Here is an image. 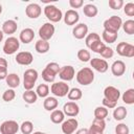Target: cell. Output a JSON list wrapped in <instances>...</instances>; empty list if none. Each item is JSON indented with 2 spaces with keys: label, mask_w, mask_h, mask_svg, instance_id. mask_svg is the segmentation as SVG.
<instances>
[{
  "label": "cell",
  "mask_w": 134,
  "mask_h": 134,
  "mask_svg": "<svg viewBox=\"0 0 134 134\" xmlns=\"http://www.w3.org/2000/svg\"><path fill=\"white\" fill-rule=\"evenodd\" d=\"M60 66L58 63L55 62H51V63H48L46 65V67L43 69L42 71V79L47 82V83H51L54 81L55 79V75L59 73L60 71Z\"/></svg>",
  "instance_id": "1"
},
{
  "label": "cell",
  "mask_w": 134,
  "mask_h": 134,
  "mask_svg": "<svg viewBox=\"0 0 134 134\" xmlns=\"http://www.w3.org/2000/svg\"><path fill=\"white\" fill-rule=\"evenodd\" d=\"M76 81L83 86H88L94 81V72L89 67H84L76 73Z\"/></svg>",
  "instance_id": "2"
},
{
  "label": "cell",
  "mask_w": 134,
  "mask_h": 134,
  "mask_svg": "<svg viewBox=\"0 0 134 134\" xmlns=\"http://www.w3.org/2000/svg\"><path fill=\"white\" fill-rule=\"evenodd\" d=\"M38 71L36 69L29 68L27 70H25L24 74H23V86L25 90H32L37 80H38Z\"/></svg>",
  "instance_id": "3"
},
{
  "label": "cell",
  "mask_w": 134,
  "mask_h": 134,
  "mask_svg": "<svg viewBox=\"0 0 134 134\" xmlns=\"http://www.w3.org/2000/svg\"><path fill=\"white\" fill-rule=\"evenodd\" d=\"M44 14L50 22H54V23L60 22L63 18L62 10L60 8H58L57 6L51 5V4H48L44 7Z\"/></svg>",
  "instance_id": "4"
},
{
  "label": "cell",
  "mask_w": 134,
  "mask_h": 134,
  "mask_svg": "<svg viewBox=\"0 0 134 134\" xmlns=\"http://www.w3.org/2000/svg\"><path fill=\"white\" fill-rule=\"evenodd\" d=\"M103 25H104V30L111 31V32H117L122 25V20L120 17L114 15L108 18L107 20H105Z\"/></svg>",
  "instance_id": "5"
},
{
  "label": "cell",
  "mask_w": 134,
  "mask_h": 134,
  "mask_svg": "<svg viewBox=\"0 0 134 134\" xmlns=\"http://www.w3.org/2000/svg\"><path fill=\"white\" fill-rule=\"evenodd\" d=\"M50 91L53 95L58 97H64L69 92V86L65 82H55L51 85Z\"/></svg>",
  "instance_id": "6"
},
{
  "label": "cell",
  "mask_w": 134,
  "mask_h": 134,
  "mask_svg": "<svg viewBox=\"0 0 134 134\" xmlns=\"http://www.w3.org/2000/svg\"><path fill=\"white\" fill-rule=\"evenodd\" d=\"M20 47V41L15 37H8L3 45V52L5 54H14Z\"/></svg>",
  "instance_id": "7"
},
{
  "label": "cell",
  "mask_w": 134,
  "mask_h": 134,
  "mask_svg": "<svg viewBox=\"0 0 134 134\" xmlns=\"http://www.w3.org/2000/svg\"><path fill=\"white\" fill-rule=\"evenodd\" d=\"M53 34H54V26L50 22L44 23L39 28V36H40V39L41 40L48 41V40H50L52 38Z\"/></svg>",
  "instance_id": "8"
},
{
  "label": "cell",
  "mask_w": 134,
  "mask_h": 134,
  "mask_svg": "<svg viewBox=\"0 0 134 134\" xmlns=\"http://www.w3.org/2000/svg\"><path fill=\"white\" fill-rule=\"evenodd\" d=\"M19 125L16 120H5L0 126L1 134H16L19 131Z\"/></svg>",
  "instance_id": "9"
},
{
  "label": "cell",
  "mask_w": 134,
  "mask_h": 134,
  "mask_svg": "<svg viewBox=\"0 0 134 134\" xmlns=\"http://www.w3.org/2000/svg\"><path fill=\"white\" fill-rule=\"evenodd\" d=\"M117 53L121 57H127V58H132L134 57V46L132 44L126 43V42H120L116 46Z\"/></svg>",
  "instance_id": "10"
},
{
  "label": "cell",
  "mask_w": 134,
  "mask_h": 134,
  "mask_svg": "<svg viewBox=\"0 0 134 134\" xmlns=\"http://www.w3.org/2000/svg\"><path fill=\"white\" fill-rule=\"evenodd\" d=\"M104 98H106L107 100L117 103L118 98L120 97V91L114 86H107L104 90Z\"/></svg>",
  "instance_id": "11"
},
{
  "label": "cell",
  "mask_w": 134,
  "mask_h": 134,
  "mask_svg": "<svg viewBox=\"0 0 134 134\" xmlns=\"http://www.w3.org/2000/svg\"><path fill=\"white\" fill-rule=\"evenodd\" d=\"M77 126H79V122L75 118H69L62 122L61 129L64 134H72L77 129Z\"/></svg>",
  "instance_id": "12"
},
{
  "label": "cell",
  "mask_w": 134,
  "mask_h": 134,
  "mask_svg": "<svg viewBox=\"0 0 134 134\" xmlns=\"http://www.w3.org/2000/svg\"><path fill=\"white\" fill-rule=\"evenodd\" d=\"M89 62H90L91 67H92L93 69H95L96 71L100 72V73L106 72V71L108 70V68H109V65H108L107 61H106V60H104V59L93 58V59H91Z\"/></svg>",
  "instance_id": "13"
},
{
  "label": "cell",
  "mask_w": 134,
  "mask_h": 134,
  "mask_svg": "<svg viewBox=\"0 0 134 134\" xmlns=\"http://www.w3.org/2000/svg\"><path fill=\"white\" fill-rule=\"evenodd\" d=\"M63 113L69 117H74L80 113V107L74 102H67L63 106Z\"/></svg>",
  "instance_id": "14"
},
{
  "label": "cell",
  "mask_w": 134,
  "mask_h": 134,
  "mask_svg": "<svg viewBox=\"0 0 134 134\" xmlns=\"http://www.w3.org/2000/svg\"><path fill=\"white\" fill-rule=\"evenodd\" d=\"M32 61H34V57L29 51H21L18 52L16 55V62L19 65L28 66L32 63Z\"/></svg>",
  "instance_id": "15"
},
{
  "label": "cell",
  "mask_w": 134,
  "mask_h": 134,
  "mask_svg": "<svg viewBox=\"0 0 134 134\" xmlns=\"http://www.w3.org/2000/svg\"><path fill=\"white\" fill-rule=\"evenodd\" d=\"M74 74H75L74 68L72 66H70V65H66V66L61 67L60 71H59V76L63 81H66V82L71 81L74 77Z\"/></svg>",
  "instance_id": "16"
},
{
  "label": "cell",
  "mask_w": 134,
  "mask_h": 134,
  "mask_svg": "<svg viewBox=\"0 0 134 134\" xmlns=\"http://www.w3.org/2000/svg\"><path fill=\"white\" fill-rule=\"evenodd\" d=\"M42 13V8L38 3H30L25 8V14L30 19H37L40 17Z\"/></svg>",
  "instance_id": "17"
},
{
  "label": "cell",
  "mask_w": 134,
  "mask_h": 134,
  "mask_svg": "<svg viewBox=\"0 0 134 134\" xmlns=\"http://www.w3.org/2000/svg\"><path fill=\"white\" fill-rule=\"evenodd\" d=\"M87 34H88V26L85 23H79L72 29V35L77 40L86 38Z\"/></svg>",
  "instance_id": "18"
},
{
  "label": "cell",
  "mask_w": 134,
  "mask_h": 134,
  "mask_svg": "<svg viewBox=\"0 0 134 134\" xmlns=\"http://www.w3.org/2000/svg\"><path fill=\"white\" fill-rule=\"evenodd\" d=\"M64 18V22L65 24L67 25H74L79 22L80 20V16H79V13L75 10V9H68L66 13H65V16L63 17Z\"/></svg>",
  "instance_id": "19"
},
{
  "label": "cell",
  "mask_w": 134,
  "mask_h": 134,
  "mask_svg": "<svg viewBox=\"0 0 134 134\" xmlns=\"http://www.w3.org/2000/svg\"><path fill=\"white\" fill-rule=\"evenodd\" d=\"M125 71H126V64L120 60L114 61L113 64L111 65V72L115 76H121L125 73Z\"/></svg>",
  "instance_id": "20"
},
{
  "label": "cell",
  "mask_w": 134,
  "mask_h": 134,
  "mask_svg": "<svg viewBox=\"0 0 134 134\" xmlns=\"http://www.w3.org/2000/svg\"><path fill=\"white\" fill-rule=\"evenodd\" d=\"M18 28V24L15 20H6L5 22H3L2 24V32L6 34V35H13L17 31Z\"/></svg>",
  "instance_id": "21"
},
{
  "label": "cell",
  "mask_w": 134,
  "mask_h": 134,
  "mask_svg": "<svg viewBox=\"0 0 134 134\" xmlns=\"http://www.w3.org/2000/svg\"><path fill=\"white\" fill-rule=\"evenodd\" d=\"M35 38V31L31 28H24L21 30L20 36H19V40L24 43V44H28L30 43Z\"/></svg>",
  "instance_id": "22"
},
{
  "label": "cell",
  "mask_w": 134,
  "mask_h": 134,
  "mask_svg": "<svg viewBox=\"0 0 134 134\" xmlns=\"http://www.w3.org/2000/svg\"><path fill=\"white\" fill-rule=\"evenodd\" d=\"M58 105H59V102L53 96H47V97H45V100L43 103V107L47 111H53V110H55L57 107H58Z\"/></svg>",
  "instance_id": "23"
},
{
  "label": "cell",
  "mask_w": 134,
  "mask_h": 134,
  "mask_svg": "<svg viewBox=\"0 0 134 134\" xmlns=\"http://www.w3.org/2000/svg\"><path fill=\"white\" fill-rule=\"evenodd\" d=\"M5 81H6L7 86L10 87L12 89L17 88V87L20 85V77H19V75L16 74V73H9V74H7Z\"/></svg>",
  "instance_id": "24"
},
{
  "label": "cell",
  "mask_w": 134,
  "mask_h": 134,
  "mask_svg": "<svg viewBox=\"0 0 134 134\" xmlns=\"http://www.w3.org/2000/svg\"><path fill=\"white\" fill-rule=\"evenodd\" d=\"M35 48H36L38 53H46V52H48V50L50 48V45H49L48 41H44V40L40 39L36 42Z\"/></svg>",
  "instance_id": "25"
},
{
  "label": "cell",
  "mask_w": 134,
  "mask_h": 134,
  "mask_svg": "<svg viewBox=\"0 0 134 134\" xmlns=\"http://www.w3.org/2000/svg\"><path fill=\"white\" fill-rule=\"evenodd\" d=\"M64 118H65V114L61 110H57L55 109L50 114V120L53 124H62L64 121Z\"/></svg>",
  "instance_id": "26"
},
{
  "label": "cell",
  "mask_w": 134,
  "mask_h": 134,
  "mask_svg": "<svg viewBox=\"0 0 134 134\" xmlns=\"http://www.w3.org/2000/svg\"><path fill=\"white\" fill-rule=\"evenodd\" d=\"M22 97L25 100V103H27V104H35L37 102L38 95H37L36 91H34V90H26L23 93Z\"/></svg>",
  "instance_id": "27"
},
{
  "label": "cell",
  "mask_w": 134,
  "mask_h": 134,
  "mask_svg": "<svg viewBox=\"0 0 134 134\" xmlns=\"http://www.w3.org/2000/svg\"><path fill=\"white\" fill-rule=\"evenodd\" d=\"M83 12H84V15L85 16H87L89 18H93V17H95L97 15L98 9L93 4H86L84 6V8H83Z\"/></svg>",
  "instance_id": "28"
},
{
  "label": "cell",
  "mask_w": 134,
  "mask_h": 134,
  "mask_svg": "<svg viewBox=\"0 0 134 134\" xmlns=\"http://www.w3.org/2000/svg\"><path fill=\"white\" fill-rule=\"evenodd\" d=\"M127 116V109L124 106H119L113 111V117L115 120H122Z\"/></svg>",
  "instance_id": "29"
},
{
  "label": "cell",
  "mask_w": 134,
  "mask_h": 134,
  "mask_svg": "<svg viewBox=\"0 0 134 134\" xmlns=\"http://www.w3.org/2000/svg\"><path fill=\"white\" fill-rule=\"evenodd\" d=\"M67 96L70 100H79V99L82 98L83 92L80 88H72V89H69V92H68Z\"/></svg>",
  "instance_id": "30"
},
{
  "label": "cell",
  "mask_w": 134,
  "mask_h": 134,
  "mask_svg": "<svg viewBox=\"0 0 134 134\" xmlns=\"http://www.w3.org/2000/svg\"><path fill=\"white\" fill-rule=\"evenodd\" d=\"M122 102L128 104V105H132L134 104V89L130 88L128 90H126L122 94Z\"/></svg>",
  "instance_id": "31"
},
{
  "label": "cell",
  "mask_w": 134,
  "mask_h": 134,
  "mask_svg": "<svg viewBox=\"0 0 134 134\" xmlns=\"http://www.w3.org/2000/svg\"><path fill=\"white\" fill-rule=\"evenodd\" d=\"M103 40L106 42V43H114L116 40H117V32H111V31H107V30H104L103 31Z\"/></svg>",
  "instance_id": "32"
},
{
  "label": "cell",
  "mask_w": 134,
  "mask_h": 134,
  "mask_svg": "<svg viewBox=\"0 0 134 134\" xmlns=\"http://www.w3.org/2000/svg\"><path fill=\"white\" fill-rule=\"evenodd\" d=\"M99 40H100V37H99V35H98V34H96V32L88 34V35L86 36V39H85L86 46L90 48V47H91V45H92L93 43H95V42H97V41H99Z\"/></svg>",
  "instance_id": "33"
},
{
  "label": "cell",
  "mask_w": 134,
  "mask_h": 134,
  "mask_svg": "<svg viewBox=\"0 0 134 134\" xmlns=\"http://www.w3.org/2000/svg\"><path fill=\"white\" fill-rule=\"evenodd\" d=\"M108 109L105 108L104 106L103 107H96L95 110H94V117L97 118V119H105L107 116H108Z\"/></svg>",
  "instance_id": "34"
},
{
  "label": "cell",
  "mask_w": 134,
  "mask_h": 134,
  "mask_svg": "<svg viewBox=\"0 0 134 134\" xmlns=\"http://www.w3.org/2000/svg\"><path fill=\"white\" fill-rule=\"evenodd\" d=\"M36 93L40 97H47V95L49 93V87H48V85H46V84H40L37 87V89H36Z\"/></svg>",
  "instance_id": "35"
},
{
  "label": "cell",
  "mask_w": 134,
  "mask_h": 134,
  "mask_svg": "<svg viewBox=\"0 0 134 134\" xmlns=\"http://www.w3.org/2000/svg\"><path fill=\"white\" fill-rule=\"evenodd\" d=\"M20 130L23 134H31L32 133V130H34V125L31 121L29 120H25L21 124L20 126Z\"/></svg>",
  "instance_id": "36"
},
{
  "label": "cell",
  "mask_w": 134,
  "mask_h": 134,
  "mask_svg": "<svg viewBox=\"0 0 134 134\" xmlns=\"http://www.w3.org/2000/svg\"><path fill=\"white\" fill-rule=\"evenodd\" d=\"M77 59L81 61V62H89L91 60V55H90V52L87 50V49H80L77 51Z\"/></svg>",
  "instance_id": "37"
},
{
  "label": "cell",
  "mask_w": 134,
  "mask_h": 134,
  "mask_svg": "<svg viewBox=\"0 0 134 134\" xmlns=\"http://www.w3.org/2000/svg\"><path fill=\"white\" fill-rule=\"evenodd\" d=\"M121 26L126 34H128V35L134 34V21L133 20H127L125 23H122Z\"/></svg>",
  "instance_id": "38"
},
{
  "label": "cell",
  "mask_w": 134,
  "mask_h": 134,
  "mask_svg": "<svg viewBox=\"0 0 134 134\" xmlns=\"http://www.w3.org/2000/svg\"><path fill=\"white\" fill-rule=\"evenodd\" d=\"M16 97V92L14 89H7L2 94V99L4 102H12Z\"/></svg>",
  "instance_id": "39"
},
{
  "label": "cell",
  "mask_w": 134,
  "mask_h": 134,
  "mask_svg": "<svg viewBox=\"0 0 134 134\" xmlns=\"http://www.w3.org/2000/svg\"><path fill=\"white\" fill-rule=\"evenodd\" d=\"M99 54H100L103 58H105V59H110V58H112V57H113L114 51H113V49H112L111 47L105 46V47L102 49V51L99 52Z\"/></svg>",
  "instance_id": "40"
},
{
  "label": "cell",
  "mask_w": 134,
  "mask_h": 134,
  "mask_svg": "<svg viewBox=\"0 0 134 134\" xmlns=\"http://www.w3.org/2000/svg\"><path fill=\"white\" fill-rule=\"evenodd\" d=\"M130 130L129 127L126 124H118L115 127V133L116 134H129Z\"/></svg>",
  "instance_id": "41"
},
{
  "label": "cell",
  "mask_w": 134,
  "mask_h": 134,
  "mask_svg": "<svg viewBox=\"0 0 134 134\" xmlns=\"http://www.w3.org/2000/svg\"><path fill=\"white\" fill-rule=\"evenodd\" d=\"M105 46H106V45L104 44V42H102V41L99 40V41H97V42L93 43V44L91 45L90 49H91L93 52H95V53H99V52L102 51V49H103Z\"/></svg>",
  "instance_id": "42"
},
{
  "label": "cell",
  "mask_w": 134,
  "mask_h": 134,
  "mask_svg": "<svg viewBox=\"0 0 134 134\" xmlns=\"http://www.w3.org/2000/svg\"><path fill=\"white\" fill-rule=\"evenodd\" d=\"M124 12L127 16L129 17H133L134 16V3L133 2H129L125 5L124 7Z\"/></svg>",
  "instance_id": "43"
},
{
  "label": "cell",
  "mask_w": 134,
  "mask_h": 134,
  "mask_svg": "<svg viewBox=\"0 0 134 134\" xmlns=\"http://www.w3.org/2000/svg\"><path fill=\"white\" fill-rule=\"evenodd\" d=\"M124 5V1L122 0H109V6L112 8V9H119L121 8Z\"/></svg>",
  "instance_id": "44"
},
{
  "label": "cell",
  "mask_w": 134,
  "mask_h": 134,
  "mask_svg": "<svg viewBox=\"0 0 134 134\" xmlns=\"http://www.w3.org/2000/svg\"><path fill=\"white\" fill-rule=\"evenodd\" d=\"M93 127L99 129L100 131H104L105 128H106V122H105V119H97V118H94V120L92 121V125Z\"/></svg>",
  "instance_id": "45"
},
{
  "label": "cell",
  "mask_w": 134,
  "mask_h": 134,
  "mask_svg": "<svg viewBox=\"0 0 134 134\" xmlns=\"http://www.w3.org/2000/svg\"><path fill=\"white\" fill-rule=\"evenodd\" d=\"M84 4L83 0H69V5L72 8H80Z\"/></svg>",
  "instance_id": "46"
},
{
  "label": "cell",
  "mask_w": 134,
  "mask_h": 134,
  "mask_svg": "<svg viewBox=\"0 0 134 134\" xmlns=\"http://www.w3.org/2000/svg\"><path fill=\"white\" fill-rule=\"evenodd\" d=\"M103 105H104V107H105V108H107V109H113V108H115V107H116V103H114V102H110V100H107L106 98H104V99H103Z\"/></svg>",
  "instance_id": "47"
},
{
  "label": "cell",
  "mask_w": 134,
  "mask_h": 134,
  "mask_svg": "<svg viewBox=\"0 0 134 134\" xmlns=\"http://www.w3.org/2000/svg\"><path fill=\"white\" fill-rule=\"evenodd\" d=\"M88 132H89V134H104V131H100L99 129H97L93 126H90V128L88 129Z\"/></svg>",
  "instance_id": "48"
},
{
  "label": "cell",
  "mask_w": 134,
  "mask_h": 134,
  "mask_svg": "<svg viewBox=\"0 0 134 134\" xmlns=\"http://www.w3.org/2000/svg\"><path fill=\"white\" fill-rule=\"evenodd\" d=\"M7 76V68L6 67H0V80H4Z\"/></svg>",
  "instance_id": "49"
},
{
  "label": "cell",
  "mask_w": 134,
  "mask_h": 134,
  "mask_svg": "<svg viewBox=\"0 0 134 134\" xmlns=\"http://www.w3.org/2000/svg\"><path fill=\"white\" fill-rule=\"evenodd\" d=\"M75 134H89V132H88V129H86V128H83V129H80V130H77V131L75 132Z\"/></svg>",
  "instance_id": "50"
},
{
  "label": "cell",
  "mask_w": 134,
  "mask_h": 134,
  "mask_svg": "<svg viewBox=\"0 0 134 134\" xmlns=\"http://www.w3.org/2000/svg\"><path fill=\"white\" fill-rule=\"evenodd\" d=\"M0 67H6L7 68V61L3 58H0Z\"/></svg>",
  "instance_id": "51"
},
{
  "label": "cell",
  "mask_w": 134,
  "mask_h": 134,
  "mask_svg": "<svg viewBox=\"0 0 134 134\" xmlns=\"http://www.w3.org/2000/svg\"><path fill=\"white\" fill-rule=\"evenodd\" d=\"M3 36H4V34L2 32V30H0V42H2V40H3Z\"/></svg>",
  "instance_id": "52"
},
{
  "label": "cell",
  "mask_w": 134,
  "mask_h": 134,
  "mask_svg": "<svg viewBox=\"0 0 134 134\" xmlns=\"http://www.w3.org/2000/svg\"><path fill=\"white\" fill-rule=\"evenodd\" d=\"M32 134H47V133H44V132H40V131H37V132H34Z\"/></svg>",
  "instance_id": "53"
},
{
  "label": "cell",
  "mask_w": 134,
  "mask_h": 134,
  "mask_svg": "<svg viewBox=\"0 0 134 134\" xmlns=\"http://www.w3.org/2000/svg\"><path fill=\"white\" fill-rule=\"evenodd\" d=\"M1 13H2V5L0 4V14H1Z\"/></svg>",
  "instance_id": "54"
}]
</instances>
